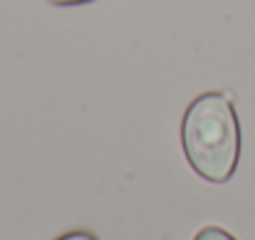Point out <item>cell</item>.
<instances>
[{
	"label": "cell",
	"mask_w": 255,
	"mask_h": 240,
	"mask_svg": "<svg viewBox=\"0 0 255 240\" xmlns=\"http://www.w3.org/2000/svg\"><path fill=\"white\" fill-rule=\"evenodd\" d=\"M238 121L226 94L198 97L183 117V149L188 163L208 181L231 178L238 161Z\"/></svg>",
	"instance_id": "1"
},
{
	"label": "cell",
	"mask_w": 255,
	"mask_h": 240,
	"mask_svg": "<svg viewBox=\"0 0 255 240\" xmlns=\"http://www.w3.org/2000/svg\"><path fill=\"white\" fill-rule=\"evenodd\" d=\"M60 240H94L89 233H70V236H65V238H60Z\"/></svg>",
	"instance_id": "3"
},
{
	"label": "cell",
	"mask_w": 255,
	"mask_h": 240,
	"mask_svg": "<svg viewBox=\"0 0 255 240\" xmlns=\"http://www.w3.org/2000/svg\"><path fill=\"white\" fill-rule=\"evenodd\" d=\"M50 2H57V5H72V2H87V0H50Z\"/></svg>",
	"instance_id": "4"
},
{
	"label": "cell",
	"mask_w": 255,
	"mask_h": 240,
	"mask_svg": "<svg viewBox=\"0 0 255 240\" xmlns=\"http://www.w3.org/2000/svg\"><path fill=\"white\" fill-rule=\"evenodd\" d=\"M196 240H233L226 231H221V228H206V231H201Z\"/></svg>",
	"instance_id": "2"
}]
</instances>
